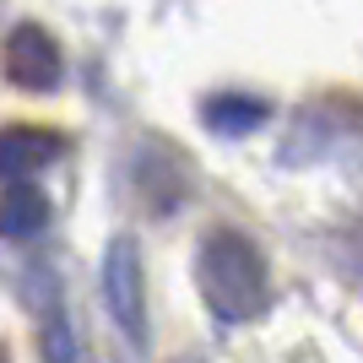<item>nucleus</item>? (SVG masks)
<instances>
[{
    "label": "nucleus",
    "mask_w": 363,
    "mask_h": 363,
    "mask_svg": "<svg viewBox=\"0 0 363 363\" xmlns=\"http://www.w3.org/2000/svg\"><path fill=\"white\" fill-rule=\"evenodd\" d=\"M196 282L201 298L212 303V315L223 325H244V320H260L266 303H272V277H266V260L244 233L233 228H217L212 239L201 244L196 255Z\"/></svg>",
    "instance_id": "f257e3e1"
},
{
    "label": "nucleus",
    "mask_w": 363,
    "mask_h": 363,
    "mask_svg": "<svg viewBox=\"0 0 363 363\" xmlns=\"http://www.w3.org/2000/svg\"><path fill=\"white\" fill-rule=\"evenodd\" d=\"M104 298L130 342L147 336V288H141V250L130 239H114L104 255Z\"/></svg>",
    "instance_id": "f03ea898"
},
{
    "label": "nucleus",
    "mask_w": 363,
    "mask_h": 363,
    "mask_svg": "<svg viewBox=\"0 0 363 363\" xmlns=\"http://www.w3.org/2000/svg\"><path fill=\"white\" fill-rule=\"evenodd\" d=\"M6 76H11V87H22V92H55L60 76H65L60 44H55L38 22L11 28V38H6Z\"/></svg>",
    "instance_id": "7ed1b4c3"
},
{
    "label": "nucleus",
    "mask_w": 363,
    "mask_h": 363,
    "mask_svg": "<svg viewBox=\"0 0 363 363\" xmlns=\"http://www.w3.org/2000/svg\"><path fill=\"white\" fill-rule=\"evenodd\" d=\"M60 157V136L55 130H38V125H11V130H0V179H33L38 168H49Z\"/></svg>",
    "instance_id": "20e7f679"
},
{
    "label": "nucleus",
    "mask_w": 363,
    "mask_h": 363,
    "mask_svg": "<svg viewBox=\"0 0 363 363\" xmlns=\"http://www.w3.org/2000/svg\"><path fill=\"white\" fill-rule=\"evenodd\" d=\"M49 228V196L38 190V184H6V196H0V239L11 244H28L38 239Z\"/></svg>",
    "instance_id": "39448f33"
},
{
    "label": "nucleus",
    "mask_w": 363,
    "mask_h": 363,
    "mask_svg": "<svg viewBox=\"0 0 363 363\" xmlns=\"http://www.w3.org/2000/svg\"><path fill=\"white\" fill-rule=\"evenodd\" d=\"M266 120H272V104L255 98V92H217V98L201 104V125L217 130V136H250Z\"/></svg>",
    "instance_id": "423d86ee"
},
{
    "label": "nucleus",
    "mask_w": 363,
    "mask_h": 363,
    "mask_svg": "<svg viewBox=\"0 0 363 363\" xmlns=\"http://www.w3.org/2000/svg\"><path fill=\"white\" fill-rule=\"evenodd\" d=\"M44 352H49V363H76V342H71V325H65L60 309L44 315Z\"/></svg>",
    "instance_id": "0eeeda50"
}]
</instances>
